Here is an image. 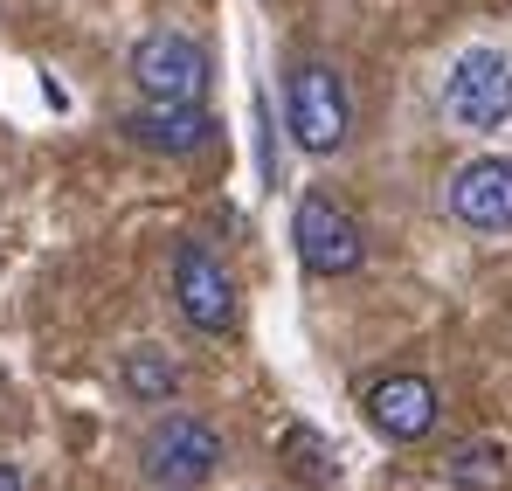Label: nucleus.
I'll return each mask as SVG.
<instances>
[{"label":"nucleus","instance_id":"obj_9","mask_svg":"<svg viewBox=\"0 0 512 491\" xmlns=\"http://www.w3.org/2000/svg\"><path fill=\"white\" fill-rule=\"evenodd\" d=\"M125 139L146 146V153L187 160V153H201V146L215 139V118H208L201 104H153V97H146V111L125 118Z\"/></svg>","mask_w":512,"mask_h":491},{"label":"nucleus","instance_id":"obj_12","mask_svg":"<svg viewBox=\"0 0 512 491\" xmlns=\"http://www.w3.org/2000/svg\"><path fill=\"white\" fill-rule=\"evenodd\" d=\"M284 464H291V478H298V485H333V471H340V464H333V450L319 443V429H305V422H298V429H284Z\"/></svg>","mask_w":512,"mask_h":491},{"label":"nucleus","instance_id":"obj_13","mask_svg":"<svg viewBox=\"0 0 512 491\" xmlns=\"http://www.w3.org/2000/svg\"><path fill=\"white\" fill-rule=\"evenodd\" d=\"M0 491H21V471L14 464H0Z\"/></svg>","mask_w":512,"mask_h":491},{"label":"nucleus","instance_id":"obj_4","mask_svg":"<svg viewBox=\"0 0 512 491\" xmlns=\"http://www.w3.org/2000/svg\"><path fill=\"white\" fill-rule=\"evenodd\" d=\"M291 243H298V256H305L312 277H346V270H360V256H367L360 222L346 215L340 201H326V194H305V201H298Z\"/></svg>","mask_w":512,"mask_h":491},{"label":"nucleus","instance_id":"obj_11","mask_svg":"<svg viewBox=\"0 0 512 491\" xmlns=\"http://www.w3.org/2000/svg\"><path fill=\"white\" fill-rule=\"evenodd\" d=\"M506 443H464L450 457V485L457 491H506Z\"/></svg>","mask_w":512,"mask_h":491},{"label":"nucleus","instance_id":"obj_8","mask_svg":"<svg viewBox=\"0 0 512 491\" xmlns=\"http://www.w3.org/2000/svg\"><path fill=\"white\" fill-rule=\"evenodd\" d=\"M367 422L388 436V443H423L436 429V388L423 374H388L367 388Z\"/></svg>","mask_w":512,"mask_h":491},{"label":"nucleus","instance_id":"obj_5","mask_svg":"<svg viewBox=\"0 0 512 491\" xmlns=\"http://www.w3.org/2000/svg\"><path fill=\"white\" fill-rule=\"evenodd\" d=\"M284 111H291V139L305 146V153H340L346 146V83L326 70V63H305V70H291V97H284Z\"/></svg>","mask_w":512,"mask_h":491},{"label":"nucleus","instance_id":"obj_3","mask_svg":"<svg viewBox=\"0 0 512 491\" xmlns=\"http://www.w3.org/2000/svg\"><path fill=\"white\" fill-rule=\"evenodd\" d=\"M132 83L153 97V104H201V90H208V49L194 42V35H146L139 49H132Z\"/></svg>","mask_w":512,"mask_h":491},{"label":"nucleus","instance_id":"obj_7","mask_svg":"<svg viewBox=\"0 0 512 491\" xmlns=\"http://www.w3.org/2000/svg\"><path fill=\"white\" fill-rule=\"evenodd\" d=\"M450 215L464 229H478V236L512 229V160L506 153H485V160L450 173Z\"/></svg>","mask_w":512,"mask_h":491},{"label":"nucleus","instance_id":"obj_10","mask_svg":"<svg viewBox=\"0 0 512 491\" xmlns=\"http://www.w3.org/2000/svg\"><path fill=\"white\" fill-rule=\"evenodd\" d=\"M173 388H180V367H173L160 346H132L125 353V395L132 402H167Z\"/></svg>","mask_w":512,"mask_h":491},{"label":"nucleus","instance_id":"obj_1","mask_svg":"<svg viewBox=\"0 0 512 491\" xmlns=\"http://www.w3.org/2000/svg\"><path fill=\"white\" fill-rule=\"evenodd\" d=\"M139 471L153 478V491H194L222 471V436L201 415H167L146 429L139 443Z\"/></svg>","mask_w":512,"mask_h":491},{"label":"nucleus","instance_id":"obj_2","mask_svg":"<svg viewBox=\"0 0 512 491\" xmlns=\"http://www.w3.org/2000/svg\"><path fill=\"white\" fill-rule=\"evenodd\" d=\"M443 111L464 132H499L512 118V63L499 49H464L443 77Z\"/></svg>","mask_w":512,"mask_h":491},{"label":"nucleus","instance_id":"obj_6","mask_svg":"<svg viewBox=\"0 0 512 491\" xmlns=\"http://www.w3.org/2000/svg\"><path fill=\"white\" fill-rule=\"evenodd\" d=\"M173 298H180V312H187L194 332H229L236 326V277H229L201 243H180V256H173Z\"/></svg>","mask_w":512,"mask_h":491}]
</instances>
